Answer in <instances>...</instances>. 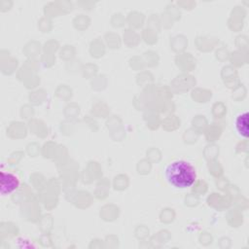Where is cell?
Returning a JSON list of instances; mask_svg holds the SVG:
<instances>
[{"label": "cell", "instance_id": "1", "mask_svg": "<svg viewBox=\"0 0 249 249\" xmlns=\"http://www.w3.org/2000/svg\"><path fill=\"white\" fill-rule=\"evenodd\" d=\"M164 176L168 184L173 188L187 189L196 182V172L190 162L178 160L165 166Z\"/></svg>", "mask_w": 249, "mask_h": 249}, {"label": "cell", "instance_id": "2", "mask_svg": "<svg viewBox=\"0 0 249 249\" xmlns=\"http://www.w3.org/2000/svg\"><path fill=\"white\" fill-rule=\"evenodd\" d=\"M19 186V180L17 175L11 172H1L0 193L2 196L9 195L16 191Z\"/></svg>", "mask_w": 249, "mask_h": 249}, {"label": "cell", "instance_id": "3", "mask_svg": "<svg viewBox=\"0 0 249 249\" xmlns=\"http://www.w3.org/2000/svg\"><path fill=\"white\" fill-rule=\"evenodd\" d=\"M234 128L241 137H248V112H243L235 118Z\"/></svg>", "mask_w": 249, "mask_h": 249}]
</instances>
